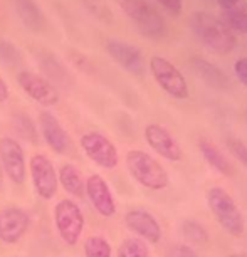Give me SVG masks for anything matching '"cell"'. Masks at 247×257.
<instances>
[{
  "mask_svg": "<svg viewBox=\"0 0 247 257\" xmlns=\"http://www.w3.org/2000/svg\"><path fill=\"white\" fill-rule=\"evenodd\" d=\"M192 31L195 37L207 49L215 54H229L237 46V37L234 31L214 14L195 12L190 19Z\"/></svg>",
  "mask_w": 247,
  "mask_h": 257,
  "instance_id": "6da1fadb",
  "label": "cell"
},
{
  "mask_svg": "<svg viewBox=\"0 0 247 257\" xmlns=\"http://www.w3.org/2000/svg\"><path fill=\"white\" fill-rule=\"evenodd\" d=\"M125 162H127L130 175L145 188H150V190H163L170 183V178H168V173L163 168V165L157 162L147 152L130 150Z\"/></svg>",
  "mask_w": 247,
  "mask_h": 257,
  "instance_id": "7a4b0ae2",
  "label": "cell"
},
{
  "mask_svg": "<svg viewBox=\"0 0 247 257\" xmlns=\"http://www.w3.org/2000/svg\"><path fill=\"white\" fill-rule=\"evenodd\" d=\"M207 205H209L210 212L214 213L219 225L227 234L234 237H242L245 230L244 215H242L240 208L237 207L235 200L225 188L212 187L207 192Z\"/></svg>",
  "mask_w": 247,
  "mask_h": 257,
  "instance_id": "3957f363",
  "label": "cell"
},
{
  "mask_svg": "<svg viewBox=\"0 0 247 257\" xmlns=\"http://www.w3.org/2000/svg\"><path fill=\"white\" fill-rule=\"evenodd\" d=\"M114 2L143 36L153 39L165 36L167 24H165L162 14L153 6H150L147 0H114Z\"/></svg>",
  "mask_w": 247,
  "mask_h": 257,
  "instance_id": "277c9868",
  "label": "cell"
},
{
  "mask_svg": "<svg viewBox=\"0 0 247 257\" xmlns=\"http://www.w3.org/2000/svg\"><path fill=\"white\" fill-rule=\"evenodd\" d=\"M150 71H152V76L157 81V84L167 94H170L175 99L188 98L190 91H188L187 79L173 62L165 59L162 56H153L150 59Z\"/></svg>",
  "mask_w": 247,
  "mask_h": 257,
  "instance_id": "5b68a950",
  "label": "cell"
},
{
  "mask_svg": "<svg viewBox=\"0 0 247 257\" xmlns=\"http://www.w3.org/2000/svg\"><path fill=\"white\" fill-rule=\"evenodd\" d=\"M54 222L61 239L67 245H76L84 229V215L76 202L64 198L54 207Z\"/></svg>",
  "mask_w": 247,
  "mask_h": 257,
  "instance_id": "8992f818",
  "label": "cell"
},
{
  "mask_svg": "<svg viewBox=\"0 0 247 257\" xmlns=\"http://www.w3.org/2000/svg\"><path fill=\"white\" fill-rule=\"evenodd\" d=\"M0 167H2V172L6 173L12 183L22 185L26 182V155H24L22 145L16 138H0Z\"/></svg>",
  "mask_w": 247,
  "mask_h": 257,
  "instance_id": "52a82bcc",
  "label": "cell"
},
{
  "mask_svg": "<svg viewBox=\"0 0 247 257\" xmlns=\"http://www.w3.org/2000/svg\"><path fill=\"white\" fill-rule=\"evenodd\" d=\"M82 152L86 153L91 162L96 163L98 167L103 168H116L118 165V150L113 145L109 138H106L104 135L98 132H89L84 133L79 140Z\"/></svg>",
  "mask_w": 247,
  "mask_h": 257,
  "instance_id": "ba28073f",
  "label": "cell"
},
{
  "mask_svg": "<svg viewBox=\"0 0 247 257\" xmlns=\"http://www.w3.org/2000/svg\"><path fill=\"white\" fill-rule=\"evenodd\" d=\"M31 178L34 183V190L41 198L51 200L56 195L59 180H57V173L54 168V163L51 162L46 155H34L31 158Z\"/></svg>",
  "mask_w": 247,
  "mask_h": 257,
  "instance_id": "9c48e42d",
  "label": "cell"
},
{
  "mask_svg": "<svg viewBox=\"0 0 247 257\" xmlns=\"http://www.w3.org/2000/svg\"><path fill=\"white\" fill-rule=\"evenodd\" d=\"M17 82L24 93L34 101H37L39 104L49 108V106H56L59 103V93H57L56 86L46 77L29 71H21L17 74Z\"/></svg>",
  "mask_w": 247,
  "mask_h": 257,
  "instance_id": "30bf717a",
  "label": "cell"
},
{
  "mask_svg": "<svg viewBox=\"0 0 247 257\" xmlns=\"http://www.w3.org/2000/svg\"><path fill=\"white\" fill-rule=\"evenodd\" d=\"M106 51L113 57V61L118 62V66L123 67L125 71L132 72L133 76H143L145 59L142 51L137 46L119 41V39H109L106 42Z\"/></svg>",
  "mask_w": 247,
  "mask_h": 257,
  "instance_id": "8fae6325",
  "label": "cell"
},
{
  "mask_svg": "<svg viewBox=\"0 0 247 257\" xmlns=\"http://www.w3.org/2000/svg\"><path fill=\"white\" fill-rule=\"evenodd\" d=\"M145 140L165 160H170V162H180L182 160L183 153L180 145L165 126L157 123L148 124L145 128Z\"/></svg>",
  "mask_w": 247,
  "mask_h": 257,
  "instance_id": "7c38bea8",
  "label": "cell"
},
{
  "mask_svg": "<svg viewBox=\"0 0 247 257\" xmlns=\"http://www.w3.org/2000/svg\"><path fill=\"white\" fill-rule=\"evenodd\" d=\"M125 224L148 244H158L162 240V227H160L158 220L143 208H133V210L127 212Z\"/></svg>",
  "mask_w": 247,
  "mask_h": 257,
  "instance_id": "4fadbf2b",
  "label": "cell"
},
{
  "mask_svg": "<svg viewBox=\"0 0 247 257\" xmlns=\"http://www.w3.org/2000/svg\"><path fill=\"white\" fill-rule=\"evenodd\" d=\"M39 128H41L42 138L54 153H66L71 145L69 135L62 128L59 119L51 111H41L39 113Z\"/></svg>",
  "mask_w": 247,
  "mask_h": 257,
  "instance_id": "5bb4252c",
  "label": "cell"
},
{
  "mask_svg": "<svg viewBox=\"0 0 247 257\" xmlns=\"http://www.w3.org/2000/svg\"><path fill=\"white\" fill-rule=\"evenodd\" d=\"M29 229V215L22 208L7 207L0 212V240L16 244Z\"/></svg>",
  "mask_w": 247,
  "mask_h": 257,
  "instance_id": "9a60e30c",
  "label": "cell"
},
{
  "mask_svg": "<svg viewBox=\"0 0 247 257\" xmlns=\"http://www.w3.org/2000/svg\"><path fill=\"white\" fill-rule=\"evenodd\" d=\"M84 193H88L91 203L96 208V212L103 217H111L116 212V202L113 193L109 190V185L101 175H91L86 180Z\"/></svg>",
  "mask_w": 247,
  "mask_h": 257,
  "instance_id": "2e32d148",
  "label": "cell"
},
{
  "mask_svg": "<svg viewBox=\"0 0 247 257\" xmlns=\"http://www.w3.org/2000/svg\"><path fill=\"white\" fill-rule=\"evenodd\" d=\"M11 4L26 29L39 32L44 27V14L41 12L36 0H11Z\"/></svg>",
  "mask_w": 247,
  "mask_h": 257,
  "instance_id": "e0dca14e",
  "label": "cell"
},
{
  "mask_svg": "<svg viewBox=\"0 0 247 257\" xmlns=\"http://www.w3.org/2000/svg\"><path fill=\"white\" fill-rule=\"evenodd\" d=\"M198 150H200L202 157L205 158V162L209 163L210 167H214L219 173H222V175H225V177L235 175V170L232 167V163L224 157V153H222L212 142H209V140H200Z\"/></svg>",
  "mask_w": 247,
  "mask_h": 257,
  "instance_id": "ac0fdd59",
  "label": "cell"
},
{
  "mask_svg": "<svg viewBox=\"0 0 247 257\" xmlns=\"http://www.w3.org/2000/svg\"><path fill=\"white\" fill-rule=\"evenodd\" d=\"M57 180L62 185V188L72 197H82L84 195V187L86 182L82 178L81 172L77 170L74 165L66 163L62 165L59 173H57Z\"/></svg>",
  "mask_w": 247,
  "mask_h": 257,
  "instance_id": "d6986e66",
  "label": "cell"
},
{
  "mask_svg": "<svg viewBox=\"0 0 247 257\" xmlns=\"http://www.w3.org/2000/svg\"><path fill=\"white\" fill-rule=\"evenodd\" d=\"M12 126H14V132L22 140H26V142L32 145H39V130L36 128L34 121L29 118L27 114H24V113L14 114Z\"/></svg>",
  "mask_w": 247,
  "mask_h": 257,
  "instance_id": "ffe728a7",
  "label": "cell"
},
{
  "mask_svg": "<svg viewBox=\"0 0 247 257\" xmlns=\"http://www.w3.org/2000/svg\"><path fill=\"white\" fill-rule=\"evenodd\" d=\"M116 257H150L148 244L140 237H130L121 242Z\"/></svg>",
  "mask_w": 247,
  "mask_h": 257,
  "instance_id": "44dd1931",
  "label": "cell"
},
{
  "mask_svg": "<svg viewBox=\"0 0 247 257\" xmlns=\"http://www.w3.org/2000/svg\"><path fill=\"white\" fill-rule=\"evenodd\" d=\"M193 66H195V69L202 74L203 79H205L207 82H210L212 86L220 88L222 84H225L224 74H222L219 67H215L214 64H210V62L203 61V59H200V57H197V59H193Z\"/></svg>",
  "mask_w": 247,
  "mask_h": 257,
  "instance_id": "7402d4cb",
  "label": "cell"
},
{
  "mask_svg": "<svg viewBox=\"0 0 247 257\" xmlns=\"http://www.w3.org/2000/svg\"><path fill=\"white\" fill-rule=\"evenodd\" d=\"M84 255L86 257H111L109 242L101 235L88 237L84 242Z\"/></svg>",
  "mask_w": 247,
  "mask_h": 257,
  "instance_id": "603a6c76",
  "label": "cell"
},
{
  "mask_svg": "<svg viewBox=\"0 0 247 257\" xmlns=\"http://www.w3.org/2000/svg\"><path fill=\"white\" fill-rule=\"evenodd\" d=\"M22 56L21 51L16 44H12L11 41L0 37V62L6 66H17L21 64Z\"/></svg>",
  "mask_w": 247,
  "mask_h": 257,
  "instance_id": "cb8c5ba5",
  "label": "cell"
},
{
  "mask_svg": "<svg viewBox=\"0 0 247 257\" xmlns=\"http://www.w3.org/2000/svg\"><path fill=\"white\" fill-rule=\"evenodd\" d=\"M182 230H183V235L190 242H195V244H205V242L209 240V234H207V230L203 229L198 222H193V220L183 222Z\"/></svg>",
  "mask_w": 247,
  "mask_h": 257,
  "instance_id": "d4e9b609",
  "label": "cell"
},
{
  "mask_svg": "<svg viewBox=\"0 0 247 257\" xmlns=\"http://www.w3.org/2000/svg\"><path fill=\"white\" fill-rule=\"evenodd\" d=\"M225 24L232 31L247 34V11L244 12H235V14H224Z\"/></svg>",
  "mask_w": 247,
  "mask_h": 257,
  "instance_id": "484cf974",
  "label": "cell"
},
{
  "mask_svg": "<svg viewBox=\"0 0 247 257\" xmlns=\"http://www.w3.org/2000/svg\"><path fill=\"white\" fill-rule=\"evenodd\" d=\"M227 148H229V152L247 168V147L245 145L242 143L240 140L229 138L227 140Z\"/></svg>",
  "mask_w": 247,
  "mask_h": 257,
  "instance_id": "4316f807",
  "label": "cell"
},
{
  "mask_svg": "<svg viewBox=\"0 0 247 257\" xmlns=\"http://www.w3.org/2000/svg\"><path fill=\"white\" fill-rule=\"evenodd\" d=\"M224 14H235L247 11V0H217Z\"/></svg>",
  "mask_w": 247,
  "mask_h": 257,
  "instance_id": "83f0119b",
  "label": "cell"
},
{
  "mask_svg": "<svg viewBox=\"0 0 247 257\" xmlns=\"http://www.w3.org/2000/svg\"><path fill=\"white\" fill-rule=\"evenodd\" d=\"M234 72H235L237 79H239L242 84L247 88V57H240V59L235 61Z\"/></svg>",
  "mask_w": 247,
  "mask_h": 257,
  "instance_id": "f1b7e54d",
  "label": "cell"
},
{
  "mask_svg": "<svg viewBox=\"0 0 247 257\" xmlns=\"http://www.w3.org/2000/svg\"><path fill=\"white\" fill-rule=\"evenodd\" d=\"M165 11L170 12L172 16H180L182 12V0H157Z\"/></svg>",
  "mask_w": 247,
  "mask_h": 257,
  "instance_id": "f546056e",
  "label": "cell"
},
{
  "mask_svg": "<svg viewBox=\"0 0 247 257\" xmlns=\"http://www.w3.org/2000/svg\"><path fill=\"white\" fill-rule=\"evenodd\" d=\"M11 96V89H9V84L6 82L2 76H0V103H6Z\"/></svg>",
  "mask_w": 247,
  "mask_h": 257,
  "instance_id": "4dcf8cb0",
  "label": "cell"
},
{
  "mask_svg": "<svg viewBox=\"0 0 247 257\" xmlns=\"http://www.w3.org/2000/svg\"><path fill=\"white\" fill-rule=\"evenodd\" d=\"M177 257H198V255L190 245H180L177 249Z\"/></svg>",
  "mask_w": 247,
  "mask_h": 257,
  "instance_id": "1f68e13d",
  "label": "cell"
},
{
  "mask_svg": "<svg viewBox=\"0 0 247 257\" xmlns=\"http://www.w3.org/2000/svg\"><path fill=\"white\" fill-rule=\"evenodd\" d=\"M4 182V173H2V167H0V185H2Z\"/></svg>",
  "mask_w": 247,
  "mask_h": 257,
  "instance_id": "d6a6232c",
  "label": "cell"
},
{
  "mask_svg": "<svg viewBox=\"0 0 247 257\" xmlns=\"http://www.w3.org/2000/svg\"><path fill=\"white\" fill-rule=\"evenodd\" d=\"M229 257H245V255H242V254H232V255H229Z\"/></svg>",
  "mask_w": 247,
  "mask_h": 257,
  "instance_id": "836d02e7",
  "label": "cell"
}]
</instances>
